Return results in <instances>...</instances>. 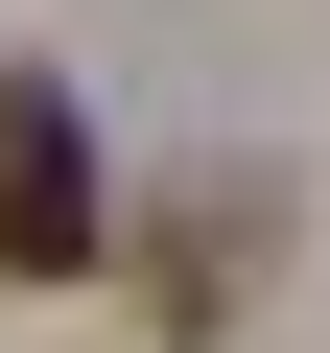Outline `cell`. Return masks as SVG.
<instances>
[{
	"mask_svg": "<svg viewBox=\"0 0 330 353\" xmlns=\"http://www.w3.org/2000/svg\"><path fill=\"white\" fill-rule=\"evenodd\" d=\"M95 259H118V189H95L71 71H0V283H95Z\"/></svg>",
	"mask_w": 330,
	"mask_h": 353,
	"instance_id": "6da1fadb",
	"label": "cell"
}]
</instances>
